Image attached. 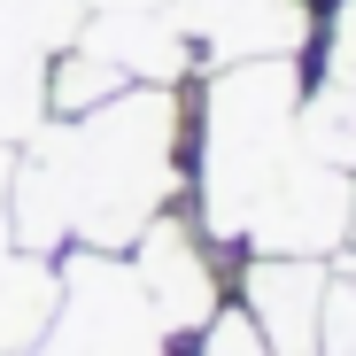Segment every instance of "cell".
Segmentation results:
<instances>
[{
	"label": "cell",
	"instance_id": "6da1fadb",
	"mask_svg": "<svg viewBox=\"0 0 356 356\" xmlns=\"http://www.w3.org/2000/svg\"><path fill=\"white\" fill-rule=\"evenodd\" d=\"M186 194V93L124 86L86 116H47L16 147L8 232L31 256L101 248L124 256Z\"/></svg>",
	"mask_w": 356,
	"mask_h": 356
},
{
	"label": "cell",
	"instance_id": "7a4b0ae2",
	"mask_svg": "<svg viewBox=\"0 0 356 356\" xmlns=\"http://www.w3.org/2000/svg\"><path fill=\"white\" fill-rule=\"evenodd\" d=\"M302 86L310 54H248L202 70V93L186 101V202L217 248H241L248 217L294 163Z\"/></svg>",
	"mask_w": 356,
	"mask_h": 356
},
{
	"label": "cell",
	"instance_id": "3957f363",
	"mask_svg": "<svg viewBox=\"0 0 356 356\" xmlns=\"http://www.w3.org/2000/svg\"><path fill=\"white\" fill-rule=\"evenodd\" d=\"M132 279H140V294H147V310H155V325L170 333V348L186 341V333H202L232 294H225V271H217V241L186 217V209H163L140 241H132Z\"/></svg>",
	"mask_w": 356,
	"mask_h": 356
},
{
	"label": "cell",
	"instance_id": "277c9868",
	"mask_svg": "<svg viewBox=\"0 0 356 356\" xmlns=\"http://www.w3.org/2000/svg\"><path fill=\"white\" fill-rule=\"evenodd\" d=\"M348 194H356V170H333V163L294 147V163L279 170V186L264 194V209L241 232V256H318V264H333L348 248Z\"/></svg>",
	"mask_w": 356,
	"mask_h": 356
},
{
	"label": "cell",
	"instance_id": "5b68a950",
	"mask_svg": "<svg viewBox=\"0 0 356 356\" xmlns=\"http://www.w3.org/2000/svg\"><path fill=\"white\" fill-rule=\"evenodd\" d=\"M178 24L194 39V70L248 54H310L318 0H178Z\"/></svg>",
	"mask_w": 356,
	"mask_h": 356
},
{
	"label": "cell",
	"instance_id": "8992f818",
	"mask_svg": "<svg viewBox=\"0 0 356 356\" xmlns=\"http://www.w3.org/2000/svg\"><path fill=\"white\" fill-rule=\"evenodd\" d=\"M318 256H241V302L264 325L271 356H318V310H325Z\"/></svg>",
	"mask_w": 356,
	"mask_h": 356
},
{
	"label": "cell",
	"instance_id": "52a82bcc",
	"mask_svg": "<svg viewBox=\"0 0 356 356\" xmlns=\"http://www.w3.org/2000/svg\"><path fill=\"white\" fill-rule=\"evenodd\" d=\"M63 310V256L8 248L0 256V356H31Z\"/></svg>",
	"mask_w": 356,
	"mask_h": 356
},
{
	"label": "cell",
	"instance_id": "ba28073f",
	"mask_svg": "<svg viewBox=\"0 0 356 356\" xmlns=\"http://www.w3.org/2000/svg\"><path fill=\"white\" fill-rule=\"evenodd\" d=\"M178 356H271V341H264V325L248 318V302L232 294V302H225L202 333H186V341H178Z\"/></svg>",
	"mask_w": 356,
	"mask_h": 356
},
{
	"label": "cell",
	"instance_id": "9c48e42d",
	"mask_svg": "<svg viewBox=\"0 0 356 356\" xmlns=\"http://www.w3.org/2000/svg\"><path fill=\"white\" fill-rule=\"evenodd\" d=\"M318 356H356V271H325V310H318Z\"/></svg>",
	"mask_w": 356,
	"mask_h": 356
},
{
	"label": "cell",
	"instance_id": "30bf717a",
	"mask_svg": "<svg viewBox=\"0 0 356 356\" xmlns=\"http://www.w3.org/2000/svg\"><path fill=\"white\" fill-rule=\"evenodd\" d=\"M8 178H16V147H0V256L16 248V232H8Z\"/></svg>",
	"mask_w": 356,
	"mask_h": 356
},
{
	"label": "cell",
	"instance_id": "8fae6325",
	"mask_svg": "<svg viewBox=\"0 0 356 356\" xmlns=\"http://www.w3.org/2000/svg\"><path fill=\"white\" fill-rule=\"evenodd\" d=\"M348 248H356V194H348Z\"/></svg>",
	"mask_w": 356,
	"mask_h": 356
}]
</instances>
